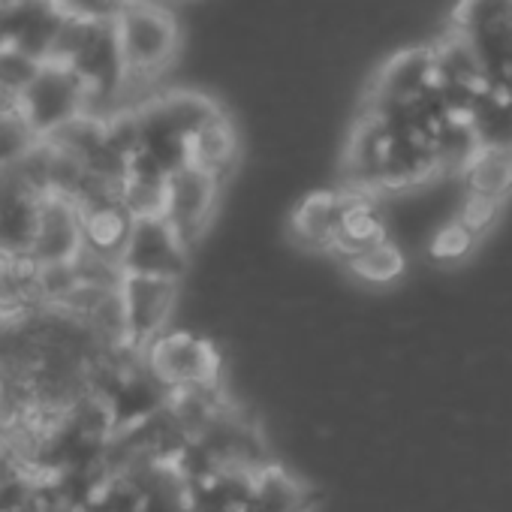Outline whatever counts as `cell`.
<instances>
[{"instance_id": "1", "label": "cell", "mask_w": 512, "mask_h": 512, "mask_svg": "<svg viewBox=\"0 0 512 512\" xmlns=\"http://www.w3.org/2000/svg\"><path fill=\"white\" fill-rule=\"evenodd\" d=\"M341 166L344 190L368 196L413 190L443 178L434 145L425 133L392 124L371 112H359Z\"/></svg>"}, {"instance_id": "2", "label": "cell", "mask_w": 512, "mask_h": 512, "mask_svg": "<svg viewBox=\"0 0 512 512\" xmlns=\"http://www.w3.org/2000/svg\"><path fill=\"white\" fill-rule=\"evenodd\" d=\"M112 28L124 67V88H130L133 82L157 79L178 58V25L163 7L151 4V0H127L124 10L115 16Z\"/></svg>"}, {"instance_id": "3", "label": "cell", "mask_w": 512, "mask_h": 512, "mask_svg": "<svg viewBox=\"0 0 512 512\" xmlns=\"http://www.w3.org/2000/svg\"><path fill=\"white\" fill-rule=\"evenodd\" d=\"M449 28L473 46L488 85L512 79V0H455Z\"/></svg>"}, {"instance_id": "4", "label": "cell", "mask_w": 512, "mask_h": 512, "mask_svg": "<svg viewBox=\"0 0 512 512\" xmlns=\"http://www.w3.org/2000/svg\"><path fill=\"white\" fill-rule=\"evenodd\" d=\"M214 470H244L260 473L269 467V443L241 407L226 401L220 413L190 440Z\"/></svg>"}, {"instance_id": "5", "label": "cell", "mask_w": 512, "mask_h": 512, "mask_svg": "<svg viewBox=\"0 0 512 512\" xmlns=\"http://www.w3.org/2000/svg\"><path fill=\"white\" fill-rule=\"evenodd\" d=\"M142 353L154 377L172 392L220 383V353L211 341L199 338L196 332L169 329Z\"/></svg>"}, {"instance_id": "6", "label": "cell", "mask_w": 512, "mask_h": 512, "mask_svg": "<svg viewBox=\"0 0 512 512\" xmlns=\"http://www.w3.org/2000/svg\"><path fill=\"white\" fill-rule=\"evenodd\" d=\"M190 263V247L178 238L166 217H139L121 253V272L142 278L181 281Z\"/></svg>"}, {"instance_id": "7", "label": "cell", "mask_w": 512, "mask_h": 512, "mask_svg": "<svg viewBox=\"0 0 512 512\" xmlns=\"http://www.w3.org/2000/svg\"><path fill=\"white\" fill-rule=\"evenodd\" d=\"M178 284L166 278H142L124 275L121 278V305L127 323V341L133 350H145L163 332H169V320L178 302Z\"/></svg>"}, {"instance_id": "8", "label": "cell", "mask_w": 512, "mask_h": 512, "mask_svg": "<svg viewBox=\"0 0 512 512\" xmlns=\"http://www.w3.org/2000/svg\"><path fill=\"white\" fill-rule=\"evenodd\" d=\"M431 46L434 55V67H437V85L440 94L446 100V106L467 118V112L473 109V103L485 94L488 88V76L482 70L479 55L473 52V46L452 28H446Z\"/></svg>"}, {"instance_id": "9", "label": "cell", "mask_w": 512, "mask_h": 512, "mask_svg": "<svg viewBox=\"0 0 512 512\" xmlns=\"http://www.w3.org/2000/svg\"><path fill=\"white\" fill-rule=\"evenodd\" d=\"M220 181L196 166H181L178 172L169 175L166 181V208H163V217L169 220V226L178 232V238L193 247L211 217H214V208H217V199H220Z\"/></svg>"}, {"instance_id": "10", "label": "cell", "mask_w": 512, "mask_h": 512, "mask_svg": "<svg viewBox=\"0 0 512 512\" xmlns=\"http://www.w3.org/2000/svg\"><path fill=\"white\" fill-rule=\"evenodd\" d=\"M344 205L347 193H311L308 199L299 202L293 211V238L311 250L332 253L338 250L341 241V223H344Z\"/></svg>"}, {"instance_id": "11", "label": "cell", "mask_w": 512, "mask_h": 512, "mask_svg": "<svg viewBox=\"0 0 512 512\" xmlns=\"http://www.w3.org/2000/svg\"><path fill=\"white\" fill-rule=\"evenodd\" d=\"M314 509H317V491L275 461L256 473L244 506V512H314Z\"/></svg>"}, {"instance_id": "12", "label": "cell", "mask_w": 512, "mask_h": 512, "mask_svg": "<svg viewBox=\"0 0 512 512\" xmlns=\"http://www.w3.org/2000/svg\"><path fill=\"white\" fill-rule=\"evenodd\" d=\"M133 229V217L121 202H97L82 208V238L85 253L97 260L121 266V253L127 244V235Z\"/></svg>"}, {"instance_id": "13", "label": "cell", "mask_w": 512, "mask_h": 512, "mask_svg": "<svg viewBox=\"0 0 512 512\" xmlns=\"http://www.w3.org/2000/svg\"><path fill=\"white\" fill-rule=\"evenodd\" d=\"M187 166H196L208 175H214L220 184L235 172L238 166V133L226 112L211 118L202 130L193 133L187 145Z\"/></svg>"}, {"instance_id": "14", "label": "cell", "mask_w": 512, "mask_h": 512, "mask_svg": "<svg viewBox=\"0 0 512 512\" xmlns=\"http://www.w3.org/2000/svg\"><path fill=\"white\" fill-rule=\"evenodd\" d=\"M344 193H347V205H344L341 241H338V250H335V256L341 263L347 260V256H353L356 250H365V247L389 238L386 217L380 211L377 196L353 193V190H344Z\"/></svg>"}, {"instance_id": "15", "label": "cell", "mask_w": 512, "mask_h": 512, "mask_svg": "<svg viewBox=\"0 0 512 512\" xmlns=\"http://www.w3.org/2000/svg\"><path fill=\"white\" fill-rule=\"evenodd\" d=\"M256 473L220 470L205 479L187 482L190 512H244Z\"/></svg>"}, {"instance_id": "16", "label": "cell", "mask_w": 512, "mask_h": 512, "mask_svg": "<svg viewBox=\"0 0 512 512\" xmlns=\"http://www.w3.org/2000/svg\"><path fill=\"white\" fill-rule=\"evenodd\" d=\"M458 181H461L464 196H476V199L506 205V199L512 196V151L482 148L464 166Z\"/></svg>"}, {"instance_id": "17", "label": "cell", "mask_w": 512, "mask_h": 512, "mask_svg": "<svg viewBox=\"0 0 512 512\" xmlns=\"http://www.w3.org/2000/svg\"><path fill=\"white\" fill-rule=\"evenodd\" d=\"M344 266H347V272L356 275L362 284L389 287V284H395V281L404 275L407 260H404V250H401L395 241L383 238V241H377V244H371V247L356 250L353 256H347Z\"/></svg>"}, {"instance_id": "18", "label": "cell", "mask_w": 512, "mask_h": 512, "mask_svg": "<svg viewBox=\"0 0 512 512\" xmlns=\"http://www.w3.org/2000/svg\"><path fill=\"white\" fill-rule=\"evenodd\" d=\"M476 235L458 220V217H452L449 223H443L437 232H434V238H431V256L437 263H458V260H464V256L476 247Z\"/></svg>"}]
</instances>
